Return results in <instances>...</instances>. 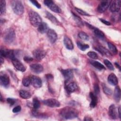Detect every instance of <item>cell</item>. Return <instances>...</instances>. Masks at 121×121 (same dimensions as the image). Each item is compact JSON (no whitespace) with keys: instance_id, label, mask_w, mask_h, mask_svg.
Masks as SVG:
<instances>
[{"instance_id":"f6af8a7d","label":"cell","mask_w":121,"mask_h":121,"mask_svg":"<svg viewBox=\"0 0 121 121\" xmlns=\"http://www.w3.org/2000/svg\"><path fill=\"white\" fill-rule=\"evenodd\" d=\"M114 64H115V65L116 66V67L117 68H118L120 70H121V66H120V64H118V63H117V62H115V63H114Z\"/></svg>"},{"instance_id":"5bb4252c","label":"cell","mask_w":121,"mask_h":121,"mask_svg":"<svg viewBox=\"0 0 121 121\" xmlns=\"http://www.w3.org/2000/svg\"><path fill=\"white\" fill-rule=\"evenodd\" d=\"M47 35L48 38L51 43H54L57 39V35L55 31L52 29H49Z\"/></svg>"},{"instance_id":"6da1fadb","label":"cell","mask_w":121,"mask_h":121,"mask_svg":"<svg viewBox=\"0 0 121 121\" xmlns=\"http://www.w3.org/2000/svg\"><path fill=\"white\" fill-rule=\"evenodd\" d=\"M60 116L65 119H72L78 117V112L75 108L67 107L63 108L60 112Z\"/></svg>"},{"instance_id":"ffe728a7","label":"cell","mask_w":121,"mask_h":121,"mask_svg":"<svg viewBox=\"0 0 121 121\" xmlns=\"http://www.w3.org/2000/svg\"><path fill=\"white\" fill-rule=\"evenodd\" d=\"M0 84L3 86L7 87L9 84V77L6 74L1 75L0 77Z\"/></svg>"},{"instance_id":"5b68a950","label":"cell","mask_w":121,"mask_h":121,"mask_svg":"<svg viewBox=\"0 0 121 121\" xmlns=\"http://www.w3.org/2000/svg\"><path fill=\"white\" fill-rule=\"evenodd\" d=\"M44 4L47 6L51 10L55 13H60L61 10L54 3V2L51 0H45L43 1Z\"/></svg>"},{"instance_id":"8992f818","label":"cell","mask_w":121,"mask_h":121,"mask_svg":"<svg viewBox=\"0 0 121 121\" xmlns=\"http://www.w3.org/2000/svg\"><path fill=\"white\" fill-rule=\"evenodd\" d=\"M121 1L120 0H115L111 1L109 5V9L112 12H116L119 11L121 8Z\"/></svg>"},{"instance_id":"9a60e30c","label":"cell","mask_w":121,"mask_h":121,"mask_svg":"<svg viewBox=\"0 0 121 121\" xmlns=\"http://www.w3.org/2000/svg\"><path fill=\"white\" fill-rule=\"evenodd\" d=\"M30 68L34 73L36 74H39L42 72L43 70V66L38 63L31 64L30 66Z\"/></svg>"},{"instance_id":"d6986e66","label":"cell","mask_w":121,"mask_h":121,"mask_svg":"<svg viewBox=\"0 0 121 121\" xmlns=\"http://www.w3.org/2000/svg\"><path fill=\"white\" fill-rule=\"evenodd\" d=\"M108 114L113 119H115L117 118V112L116 107L114 104H111L108 110Z\"/></svg>"},{"instance_id":"bcb514c9","label":"cell","mask_w":121,"mask_h":121,"mask_svg":"<svg viewBox=\"0 0 121 121\" xmlns=\"http://www.w3.org/2000/svg\"><path fill=\"white\" fill-rule=\"evenodd\" d=\"M91 120H92L90 117H86L85 118V119H84V121H91Z\"/></svg>"},{"instance_id":"ac0fdd59","label":"cell","mask_w":121,"mask_h":121,"mask_svg":"<svg viewBox=\"0 0 121 121\" xmlns=\"http://www.w3.org/2000/svg\"><path fill=\"white\" fill-rule=\"evenodd\" d=\"M107 80L108 83L112 86H116L118 83V78L113 73H111L108 76Z\"/></svg>"},{"instance_id":"277c9868","label":"cell","mask_w":121,"mask_h":121,"mask_svg":"<svg viewBox=\"0 0 121 121\" xmlns=\"http://www.w3.org/2000/svg\"><path fill=\"white\" fill-rule=\"evenodd\" d=\"M15 37V32L12 28H9L4 33L3 40L7 43H12L14 41Z\"/></svg>"},{"instance_id":"4dcf8cb0","label":"cell","mask_w":121,"mask_h":121,"mask_svg":"<svg viewBox=\"0 0 121 121\" xmlns=\"http://www.w3.org/2000/svg\"><path fill=\"white\" fill-rule=\"evenodd\" d=\"M77 46L78 47V48L81 50V51H84L86 50L87 49H88L89 46L88 44H85V43H83L80 42H77Z\"/></svg>"},{"instance_id":"60d3db41","label":"cell","mask_w":121,"mask_h":121,"mask_svg":"<svg viewBox=\"0 0 121 121\" xmlns=\"http://www.w3.org/2000/svg\"><path fill=\"white\" fill-rule=\"evenodd\" d=\"M21 110V107L20 105H18V106H17L16 107H15L13 110H12V112H14V113H17V112H20Z\"/></svg>"},{"instance_id":"3957f363","label":"cell","mask_w":121,"mask_h":121,"mask_svg":"<svg viewBox=\"0 0 121 121\" xmlns=\"http://www.w3.org/2000/svg\"><path fill=\"white\" fill-rule=\"evenodd\" d=\"M11 6L12 9L15 14L18 15H21L24 13V8L21 1L17 0L12 1Z\"/></svg>"},{"instance_id":"7c38bea8","label":"cell","mask_w":121,"mask_h":121,"mask_svg":"<svg viewBox=\"0 0 121 121\" xmlns=\"http://www.w3.org/2000/svg\"><path fill=\"white\" fill-rule=\"evenodd\" d=\"M69 82V81H68ZM65 89L67 91V92L70 94L71 93L74 92L78 89V86L77 84L74 82H69L68 84L65 82Z\"/></svg>"},{"instance_id":"c3c4849f","label":"cell","mask_w":121,"mask_h":121,"mask_svg":"<svg viewBox=\"0 0 121 121\" xmlns=\"http://www.w3.org/2000/svg\"><path fill=\"white\" fill-rule=\"evenodd\" d=\"M120 111H121V108H120V107H119L118 108V113H119V118H121V112H120Z\"/></svg>"},{"instance_id":"ab89813d","label":"cell","mask_w":121,"mask_h":121,"mask_svg":"<svg viewBox=\"0 0 121 121\" xmlns=\"http://www.w3.org/2000/svg\"><path fill=\"white\" fill-rule=\"evenodd\" d=\"M7 101L11 105H13L16 103V100L12 98H8L7 99Z\"/></svg>"},{"instance_id":"b9f144b4","label":"cell","mask_w":121,"mask_h":121,"mask_svg":"<svg viewBox=\"0 0 121 121\" xmlns=\"http://www.w3.org/2000/svg\"><path fill=\"white\" fill-rule=\"evenodd\" d=\"M30 1L38 9H40L41 7V5L36 0H30Z\"/></svg>"},{"instance_id":"ba28073f","label":"cell","mask_w":121,"mask_h":121,"mask_svg":"<svg viewBox=\"0 0 121 121\" xmlns=\"http://www.w3.org/2000/svg\"><path fill=\"white\" fill-rule=\"evenodd\" d=\"M0 56L7 57L10 59L11 60L15 58V54L14 51L7 49H1L0 51Z\"/></svg>"},{"instance_id":"836d02e7","label":"cell","mask_w":121,"mask_h":121,"mask_svg":"<svg viewBox=\"0 0 121 121\" xmlns=\"http://www.w3.org/2000/svg\"><path fill=\"white\" fill-rule=\"evenodd\" d=\"M102 86H103V91L105 94L107 95H110L112 94V90L110 88H109L108 87H107L105 84H103L102 85Z\"/></svg>"},{"instance_id":"4316f807","label":"cell","mask_w":121,"mask_h":121,"mask_svg":"<svg viewBox=\"0 0 121 121\" xmlns=\"http://www.w3.org/2000/svg\"><path fill=\"white\" fill-rule=\"evenodd\" d=\"M19 95L23 99H29L31 97V93L25 90H20L19 91Z\"/></svg>"},{"instance_id":"4fadbf2b","label":"cell","mask_w":121,"mask_h":121,"mask_svg":"<svg viewBox=\"0 0 121 121\" xmlns=\"http://www.w3.org/2000/svg\"><path fill=\"white\" fill-rule=\"evenodd\" d=\"M12 62L15 68L18 70L22 72H24L26 70L25 67L22 63L16 58L12 60Z\"/></svg>"},{"instance_id":"44dd1931","label":"cell","mask_w":121,"mask_h":121,"mask_svg":"<svg viewBox=\"0 0 121 121\" xmlns=\"http://www.w3.org/2000/svg\"><path fill=\"white\" fill-rule=\"evenodd\" d=\"M48 25L44 22H42L38 26L37 30L41 34H44L47 33L48 30Z\"/></svg>"},{"instance_id":"f1b7e54d","label":"cell","mask_w":121,"mask_h":121,"mask_svg":"<svg viewBox=\"0 0 121 121\" xmlns=\"http://www.w3.org/2000/svg\"><path fill=\"white\" fill-rule=\"evenodd\" d=\"M6 1L4 0H0V13L2 15L6 12Z\"/></svg>"},{"instance_id":"7dc6e473","label":"cell","mask_w":121,"mask_h":121,"mask_svg":"<svg viewBox=\"0 0 121 121\" xmlns=\"http://www.w3.org/2000/svg\"><path fill=\"white\" fill-rule=\"evenodd\" d=\"M46 77H47V78H48V79H50V78H52V75H50V74L47 75H46Z\"/></svg>"},{"instance_id":"d590c367","label":"cell","mask_w":121,"mask_h":121,"mask_svg":"<svg viewBox=\"0 0 121 121\" xmlns=\"http://www.w3.org/2000/svg\"><path fill=\"white\" fill-rule=\"evenodd\" d=\"M104 64L106 65V66L110 70H114V67L112 65V63L108 60H104Z\"/></svg>"},{"instance_id":"f35d334b","label":"cell","mask_w":121,"mask_h":121,"mask_svg":"<svg viewBox=\"0 0 121 121\" xmlns=\"http://www.w3.org/2000/svg\"><path fill=\"white\" fill-rule=\"evenodd\" d=\"M94 91H95V95H97L99 93L100 88H99V86L98 84H95V85H94Z\"/></svg>"},{"instance_id":"1f68e13d","label":"cell","mask_w":121,"mask_h":121,"mask_svg":"<svg viewBox=\"0 0 121 121\" xmlns=\"http://www.w3.org/2000/svg\"><path fill=\"white\" fill-rule=\"evenodd\" d=\"M78 36L81 39L85 41H88L89 39V36L84 32H80L78 34Z\"/></svg>"},{"instance_id":"f546056e","label":"cell","mask_w":121,"mask_h":121,"mask_svg":"<svg viewBox=\"0 0 121 121\" xmlns=\"http://www.w3.org/2000/svg\"><path fill=\"white\" fill-rule=\"evenodd\" d=\"M107 44H108L109 49L113 54H116L117 53L118 50H117L116 46L113 44H112V43H111L110 42H108Z\"/></svg>"},{"instance_id":"9c48e42d","label":"cell","mask_w":121,"mask_h":121,"mask_svg":"<svg viewBox=\"0 0 121 121\" xmlns=\"http://www.w3.org/2000/svg\"><path fill=\"white\" fill-rule=\"evenodd\" d=\"M111 0H103L100 2L97 7V11L100 13L104 12L109 7Z\"/></svg>"},{"instance_id":"cb8c5ba5","label":"cell","mask_w":121,"mask_h":121,"mask_svg":"<svg viewBox=\"0 0 121 121\" xmlns=\"http://www.w3.org/2000/svg\"><path fill=\"white\" fill-rule=\"evenodd\" d=\"M95 50L103 55H106L107 56H112V54L110 53V52L107 49H105L104 47L98 46L97 47H95Z\"/></svg>"},{"instance_id":"7a4b0ae2","label":"cell","mask_w":121,"mask_h":121,"mask_svg":"<svg viewBox=\"0 0 121 121\" xmlns=\"http://www.w3.org/2000/svg\"><path fill=\"white\" fill-rule=\"evenodd\" d=\"M28 16L30 23L35 27L38 26L42 22V18L40 15L35 11L30 10L28 13Z\"/></svg>"},{"instance_id":"e575fe53","label":"cell","mask_w":121,"mask_h":121,"mask_svg":"<svg viewBox=\"0 0 121 121\" xmlns=\"http://www.w3.org/2000/svg\"><path fill=\"white\" fill-rule=\"evenodd\" d=\"M22 84L25 86H28L31 84L30 77L24 78L22 80Z\"/></svg>"},{"instance_id":"e0dca14e","label":"cell","mask_w":121,"mask_h":121,"mask_svg":"<svg viewBox=\"0 0 121 121\" xmlns=\"http://www.w3.org/2000/svg\"><path fill=\"white\" fill-rule=\"evenodd\" d=\"M63 42L65 46L68 50H71L74 48V45L71 40L67 36H65L63 39Z\"/></svg>"},{"instance_id":"74e56055","label":"cell","mask_w":121,"mask_h":121,"mask_svg":"<svg viewBox=\"0 0 121 121\" xmlns=\"http://www.w3.org/2000/svg\"><path fill=\"white\" fill-rule=\"evenodd\" d=\"M75 10H76V11L80 15H82V16H89V14H88L87 12H86V11L80 9H78L77 8H75Z\"/></svg>"},{"instance_id":"d6a6232c","label":"cell","mask_w":121,"mask_h":121,"mask_svg":"<svg viewBox=\"0 0 121 121\" xmlns=\"http://www.w3.org/2000/svg\"><path fill=\"white\" fill-rule=\"evenodd\" d=\"M33 106L35 110L38 109L40 106V101L36 98H34L33 99Z\"/></svg>"},{"instance_id":"8d00e7d4","label":"cell","mask_w":121,"mask_h":121,"mask_svg":"<svg viewBox=\"0 0 121 121\" xmlns=\"http://www.w3.org/2000/svg\"><path fill=\"white\" fill-rule=\"evenodd\" d=\"M87 55L91 58L93 59H97L98 58V55L97 53L94 52H89L87 53Z\"/></svg>"},{"instance_id":"52a82bcc","label":"cell","mask_w":121,"mask_h":121,"mask_svg":"<svg viewBox=\"0 0 121 121\" xmlns=\"http://www.w3.org/2000/svg\"><path fill=\"white\" fill-rule=\"evenodd\" d=\"M46 52L41 49H35L33 52V56L36 60H40L43 59L46 56Z\"/></svg>"},{"instance_id":"603a6c76","label":"cell","mask_w":121,"mask_h":121,"mask_svg":"<svg viewBox=\"0 0 121 121\" xmlns=\"http://www.w3.org/2000/svg\"><path fill=\"white\" fill-rule=\"evenodd\" d=\"M46 17L48 19H49L52 23L56 25H60V22H59V21L54 16H53L51 13L48 12H46Z\"/></svg>"},{"instance_id":"8fae6325","label":"cell","mask_w":121,"mask_h":121,"mask_svg":"<svg viewBox=\"0 0 121 121\" xmlns=\"http://www.w3.org/2000/svg\"><path fill=\"white\" fill-rule=\"evenodd\" d=\"M30 78L31 83L34 87L39 88L42 86V81L40 78L35 76H32L30 77Z\"/></svg>"},{"instance_id":"2e32d148","label":"cell","mask_w":121,"mask_h":121,"mask_svg":"<svg viewBox=\"0 0 121 121\" xmlns=\"http://www.w3.org/2000/svg\"><path fill=\"white\" fill-rule=\"evenodd\" d=\"M61 72L66 81H69L73 77V71L71 69H61Z\"/></svg>"},{"instance_id":"7bdbcfd3","label":"cell","mask_w":121,"mask_h":121,"mask_svg":"<svg viewBox=\"0 0 121 121\" xmlns=\"http://www.w3.org/2000/svg\"><path fill=\"white\" fill-rule=\"evenodd\" d=\"M24 60L26 62H30L33 60V58L29 56H25L24 58Z\"/></svg>"},{"instance_id":"484cf974","label":"cell","mask_w":121,"mask_h":121,"mask_svg":"<svg viewBox=\"0 0 121 121\" xmlns=\"http://www.w3.org/2000/svg\"><path fill=\"white\" fill-rule=\"evenodd\" d=\"M114 98L115 100L118 102L121 99V89L119 86H116L114 91Z\"/></svg>"},{"instance_id":"ee69618b","label":"cell","mask_w":121,"mask_h":121,"mask_svg":"<svg viewBox=\"0 0 121 121\" xmlns=\"http://www.w3.org/2000/svg\"><path fill=\"white\" fill-rule=\"evenodd\" d=\"M100 20L103 23H104V24L106 25H107V26H110L111 25V23L109 22V21H107L104 19H102V18H100Z\"/></svg>"},{"instance_id":"83f0119b","label":"cell","mask_w":121,"mask_h":121,"mask_svg":"<svg viewBox=\"0 0 121 121\" xmlns=\"http://www.w3.org/2000/svg\"><path fill=\"white\" fill-rule=\"evenodd\" d=\"M90 62L92 65H93L96 69H97L99 70H102L103 69H105V67H104V66L98 61H95V60H91Z\"/></svg>"},{"instance_id":"30bf717a","label":"cell","mask_w":121,"mask_h":121,"mask_svg":"<svg viewBox=\"0 0 121 121\" xmlns=\"http://www.w3.org/2000/svg\"><path fill=\"white\" fill-rule=\"evenodd\" d=\"M43 102L45 105L52 108L58 107L60 106V102L58 100L54 99H49L45 100H43Z\"/></svg>"},{"instance_id":"d4e9b609","label":"cell","mask_w":121,"mask_h":121,"mask_svg":"<svg viewBox=\"0 0 121 121\" xmlns=\"http://www.w3.org/2000/svg\"><path fill=\"white\" fill-rule=\"evenodd\" d=\"M93 31L95 36L97 37H98L99 39L101 40H104L105 38V35L104 33L100 29L94 27L93 29Z\"/></svg>"},{"instance_id":"7402d4cb","label":"cell","mask_w":121,"mask_h":121,"mask_svg":"<svg viewBox=\"0 0 121 121\" xmlns=\"http://www.w3.org/2000/svg\"><path fill=\"white\" fill-rule=\"evenodd\" d=\"M89 96L91 99V103L90 104V106L92 108H94L96 106L97 104V97L96 95L92 92L89 93Z\"/></svg>"},{"instance_id":"681fc988","label":"cell","mask_w":121,"mask_h":121,"mask_svg":"<svg viewBox=\"0 0 121 121\" xmlns=\"http://www.w3.org/2000/svg\"><path fill=\"white\" fill-rule=\"evenodd\" d=\"M0 63H1V64L3 63V62H4V59H3V58H2V56H0Z\"/></svg>"}]
</instances>
